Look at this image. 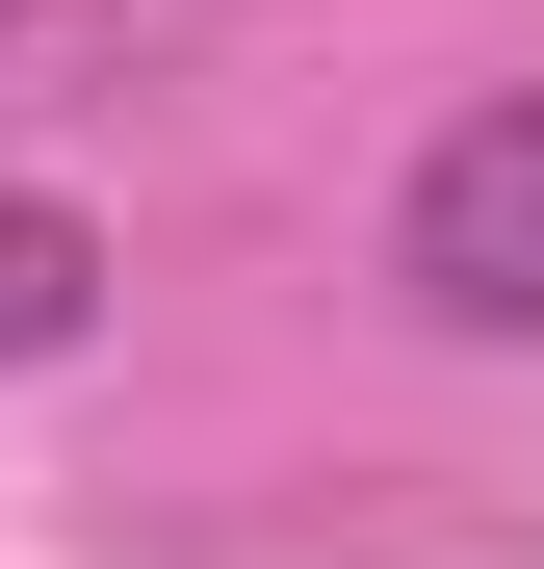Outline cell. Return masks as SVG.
<instances>
[{
	"label": "cell",
	"instance_id": "7a4b0ae2",
	"mask_svg": "<svg viewBox=\"0 0 544 569\" xmlns=\"http://www.w3.org/2000/svg\"><path fill=\"white\" fill-rule=\"evenodd\" d=\"M105 337V233L78 208H0V362H78Z\"/></svg>",
	"mask_w": 544,
	"mask_h": 569
},
{
	"label": "cell",
	"instance_id": "3957f363",
	"mask_svg": "<svg viewBox=\"0 0 544 569\" xmlns=\"http://www.w3.org/2000/svg\"><path fill=\"white\" fill-rule=\"evenodd\" d=\"M78 27H105V0H0V78H52V52H78Z\"/></svg>",
	"mask_w": 544,
	"mask_h": 569
},
{
	"label": "cell",
	"instance_id": "6da1fadb",
	"mask_svg": "<svg viewBox=\"0 0 544 569\" xmlns=\"http://www.w3.org/2000/svg\"><path fill=\"white\" fill-rule=\"evenodd\" d=\"M389 284L441 337H544V104H467L415 156V208H389Z\"/></svg>",
	"mask_w": 544,
	"mask_h": 569
}]
</instances>
